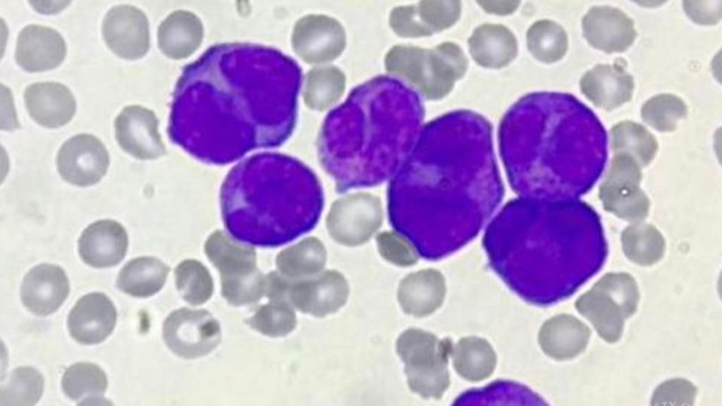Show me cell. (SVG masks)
<instances>
[{"mask_svg":"<svg viewBox=\"0 0 722 406\" xmlns=\"http://www.w3.org/2000/svg\"><path fill=\"white\" fill-rule=\"evenodd\" d=\"M583 35L588 43L607 54L620 53L634 42V21L619 8L593 6L582 18Z\"/></svg>","mask_w":722,"mask_h":406,"instance_id":"obj_11","label":"cell"},{"mask_svg":"<svg viewBox=\"0 0 722 406\" xmlns=\"http://www.w3.org/2000/svg\"><path fill=\"white\" fill-rule=\"evenodd\" d=\"M621 241L627 258L641 266L656 263L664 254L665 240L652 225L638 222L628 226L622 233Z\"/></svg>","mask_w":722,"mask_h":406,"instance_id":"obj_23","label":"cell"},{"mask_svg":"<svg viewBox=\"0 0 722 406\" xmlns=\"http://www.w3.org/2000/svg\"><path fill=\"white\" fill-rule=\"evenodd\" d=\"M633 77L618 64H598L580 80L582 93L597 108L611 111L629 102Z\"/></svg>","mask_w":722,"mask_h":406,"instance_id":"obj_17","label":"cell"},{"mask_svg":"<svg viewBox=\"0 0 722 406\" xmlns=\"http://www.w3.org/2000/svg\"><path fill=\"white\" fill-rule=\"evenodd\" d=\"M324 247L316 242H305L283 251L277 257V266L286 276L291 278L311 275L324 266Z\"/></svg>","mask_w":722,"mask_h":406,"instance_id":"obj_26","label":"cell"},{"mask_svg":"<svg viewBox=\"0 0 722 406\" xmlns=\"http://www.w3.org/2000/svg\"><path fill=\"white\" fill-rule=\"evenodd\" d=\"M640 167L632 156L616 154L599 190L606 211L635 223L645 219L649 209V200L640 187Z\"/></svg>","mask_w":722,"mask_h":406,"instance_id":"obj_5","label":"cell"},{"mask_svg":"<svg viewBox=\"0 0 722 406\" xmlns=\"http://www.w3.org/2000/svg\"><path fill=\"white\" fill-rule=\"evenodd\" d=\"M696 386L683 378L666 380L654 390L651 405H687L694 404L697 395Z\"/></svg>","mask_w":722,"mask_h":406,"instance_id":"obj_30","label":"cell"},{"mask_svg":"<svg viewBox=\"0 0 722 406\" xmlns=\"http://www.w3.org/2000/svg\"><path fill=\"white\" fill-rule=\"evenodd\" d=\"M68 278L60 266L41 264L25 276L20 288L24 306L38 316L55 312L69 293Z\"/></svg>","mask_w":722,"mask_h":406,"instance_id":"obj_14","label":"cell"},{"mask_svg":"<svg viewBox=\"0 0 722 406\" xmlns=\"http://www.w3.org/2000/svg\"><path fill=\"white\" fill-rule=\"evenodd\" d=\"M683 8L696 23L714 25L721 18L722 1H684Z\"/></svg>","mask_w":722,"mask_h":406,"instance_id":"obj_31","label":"cell"},{"mask_svg":"<svg viewBox=\"0 0 722 406\" xmlns=\"http://www.w3.org/2000/svg\"><path fill=\"white\" fill-rule=\"evenodd\" d=\"M206 252L221 273V295L230 304L247 305L260 300L265 280L255 269L251 249L213 240L207 245Z\"/></svg>","mask_w":722,"mask_h":406,"instance_id":"obj_4","label":"cell"},{"mask_svg":"<svg viewBox=\"0 0 722 406\" xmlns=\"http://www.w3.org/2000/svg\"><path fill=\"white\" fill-rule=\"evenodd\" d=\"M117 312L111 300L101 293L82 296L75 303L68 317L71 337L85 345L104 341L113 331Z\"/></svg>","mask_w":722,"mask_h":406,"instance_id":"obj_13","label":"cell"},{"mask_svg":"<svg viewBox=\"0 0 722 406\" xmlns=\"http://www.w3.org/2000/svg\"><path fill=\"white\" fill-rule=\"evenodd\" d=\"M495 355L485 341L470 338L462 340L455 349V367L465 379L477 381L491 373L495 365Z\"/></svg>","mask_w":722,"mask_h":406,"instance_id":"obj_25","label":"cell"},{"mask_svg":"<svg viewBox=\"0 0 722 406\" xmlns=\"http://www.w3.org/2000/svg\"><path fill=\"white\" fill-rule=\"evenodd\" d=\"M66 44L56 30L37 24L24 27L16 41L15 60L27 72H41L56 68L64 60Z\"/></svg>","mask_w":722,"mask_h":406,"instance_id":"obj_12","label":"cell"},{"mask_svg":"<svg viewBox=\"0 0 722 406\" xmlns=\"http://www.w3.org/2000/svg\"><path fill=\"white\" fill-rule=\"evenodd\" d=\"M612 151L632 156L642 166L654 158L658 143L654 135L643 125L631 121L614 125L610 131Z\"/></svg>","mask_w":722,"mask_h":406,"instance_id":"obj_21","label":"cell"},{"mask_svg":"<svg viewBox=\"0 0 722 406\" xmlns=\"http://www.w3.org/2000/svg\"><path fill=\"white\" fill-rule=\"evenodd\" d=\"M590 336L591 330L585 323L573 315L562 314L548 321L542 327L540 342L549 356L563 360L585 351Z\"/></svg>","mask_w":722,"mask_h":406,"instance_id":"obj_18","label":"cell"},{"mask_svg":"<svg viewBox=\"0 0 722 406\" xmlns=\"http://www.w3.org/2000/svg\"><path fill=\"white\" fill-rule=\"evenodd\" d=\"M44 378L35 368L20 367L12 371L0 390L1 406H32L40 399Z\"/></svg>","mask_w":722,"mask_h":406,"instance_id":"obj_24","label":"cell"},{"mask_svg":"<svg viewBox=\"0 0 722 406\" xmlns=\"http://www.w3.org/2000/svg\"><path fill=\"white\" fill-rule=\"evenodd\" d=\"M444 295V285L438 276L431 271H421L401 281L398 300L405 313L422 317L432 314L441 304Z\"/></svg>","mask_w":722,"mask_h":406,"instance_id":"obj_19","label":"cell"},{"mask_svg":"<svg viewBox=\"0 0 722 406\" xmlns=\"http://www.w3.org/2000/svg\"><path fill=\"white\" fill-rule=\"evenodd\" d=\"M246 324L262 334L270 337H283L296 326L297 319L293 306L286 301H270L260 307Z\"/></svg>","mask_w":722,"mask_h":406,"instance_id":"obj_28","label":"cell"},{"mask_svg":"<svg viewBox=\"0 0 722 406\" xmlns=\"http://www.w3.org/2000/svg\"><path fill=\"white\" fill-rule=\"evenodd\" d=\"M169 269L152 257L133 259L121 269L116 286L122 292L136 297H147L164 286Z\"/></svg>","mask_w":722,"mask_h":406,"instance_id":"obj_20","label":"cell"},{"mask_svg":"<svg viewBox=\"0 0 722 406\" xmlns=\"http://www.w3.org/2000/svg\"><path fill=\"white\" fill-rule=\"evenodd\" d=\"M640 113L644 122L649 126L660 132H671L676 129L678 121L686 117L687 107L680 97L661 94L648 99Z\"/></svg>","mask_w":722,"mask_h":406,"instance_id":"obj_27","label":"cell"},{"mask_svg":"<svg viewBox=\"0 0 722 406\" xmlns=\"http://www.w3.org/2000/svg\"><path fill=\"white\" fill-rule=\"evenodd\" d=\"M229 174L221 204L229 232L247 243L275 247L293 239L288 231L290 187L275 169L274 156H252Z\"/></svg>","mask_w":722,"mask_h":406,"instance_id":"obj_1","label":"cell"},{"mask_svg":"<svg viewBox=\"0 0 722 406\" xmlns=\"http://www.w3.org/2000/svg\"><path fill=\"white\" fill-rule=\"evenodd\" d=\"M108 385L105 372L90 362H78L71 365L64 372L61 386L63 393L71 400L82 399L80 405H90L91 401H100Z\"/></svg>","mask_w":722,"mask_h":406,"instance_id":"obj_22","label":"cell"},{"mask_svg":"<svg viewBox=\"0 0 722 406\" xmlns=\"http://www.w3.org/2000/svg\"><path fill=\"white\" fill-rule=\"evenodd\" d=\"M154 113L140 105L123 109L114 121L115 136L121 148L139 159H151L164 152Z\"/></svg>","mask_w":722,"mask_h":406,"instance_id":"obj_10","label":"cell"},{"mask_svg":"<svg viewBox=\"0 0 722 406\" xmlns=\"http://www.w3.org/2000/svg\"><path fill=\"white\" fill-rule=\"evenodd\" d=\"M410 389L423 398H439L447 388L449 347L430 333L408 328L396 340Z\"/></svg>","mask_w":722,"mask_h":406,"instance_id":"obj_3","label":"cell"},{"mask_svg":"<svg viewBox=\"0 0 722 406\" xmlns=\"http://www.w3.org/2000/svg\"><path fill=\"white\" fill-rule=\"evenodd\" d=\"M218 321L205 309L180 308L171 312L163 325V338L169 349L185 359L211 352L221 340Z\"/></svg>","mask_w":722,"mask_h":406,"instance_id":"obj_6","label":"cell"},{"mask_svg":"<svg viewBox=\"0 0 722 406\" xmlns=\"http://www.w3.org/2000/svg\"><path fill=\"white\" fill-rule=\"evenodd\" d=\"M56 161L59 173L64 180L85 187L96 184L104 176L110 158L100 140L82 133L62 144Z\"/></svg>","mask_w":722,"mask_h":406,"instance_id":"obj_7","label":"cell"},{"mask_svg":"<svg viewBox=\"0 0 722 406\" xmlns=\"http://www.w3.org/2000/svg\"><path fill=\"white\" fill-rule=\"evenodd\" d=\"M177 289L187 302L199 305L207 302L213 293V282L207 270L196 261H185L176 269Z\"/></svg>","mask_w":722,"mask_h":406,"instance_id":"obj_29","label":"cell"},{"mask_svg":"<svg viewBox=\"0 0 722 406\" xmlns=\"http://www.w3.org/2000/svg\"><path fill=\"white\" fill-rule=\"evenodd\" d=\"M26 109L33 121L47 128L68 123L76 111L71 91L57 82H39L27 86L23 94Z\"/></svg>","mask_w":722,"mask_h":406,"instance_id":"obj_16","label":"cell"},{"mask_svg":"<svg viewBox=\"0 0 722 406\" xmlns=\"http://www.w3.org/2000/svg\"><path fill=\"white\" fill-rule=\"evenodd\" d=\"M349 295L344 277L334 271H326L317 278L288 283L286 299L302 313L324 317L343 307Z\"/></svg>","mask_w":722,"mask_h":406,"instance_id":"obj_9","label":"cell"},{"mask_svg":"<svg viewBox=\"0 0 722 406\" xmlns=\"http://www.w3.org/2000/svg\"><path fill=\"white\" fill-rule=\"evenodd\" d=\"M102 32L108 47L124 59H137L149 48L147 18L140 9L132 5L112 7L104 18Z\"/></svg>","mask_w":722,"mask_h":406,"instance_id":"obj_8","label":"cell"},{"mask_svg":"<svg viewBox=\"0 0 722 406\" xmlns=\"http://www.w3.org/2000/svg\"><path fill=\"white\" fill-rule=\"evenodd\" d=\"M128 247L126 229L118 222L99 220L88 226L78 240L82 260L94 268L117 265L125 257Z\"/></svg>","mask_w":722,"mask_h":406,"instance_id":"obj_15","label":"cell"},{"mask_svg":"<svg viewBox=\"0 0 722 406\" xmlns=\"http://www.w3.org/2000/svg\"><path fill=\"white\" fill-rule=\"evenodd\" d=\"M637 284L628 273H608L576 301L575 307L589 321L599 336L609 343L618 341L625 321L637 311Z\"/></svg>","mask_w":722,"mask_h":406,"instance_id":"obj_2","label":"cell"}]
</instances>
